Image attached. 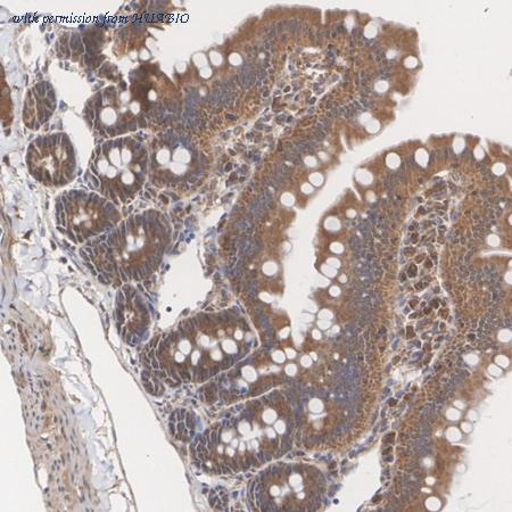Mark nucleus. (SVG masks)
<instances>
[{"instance_id": "obj_2", "label": "nucleus", "mask_w": 512, "mask_h": 512, "mask_svg": "<svg viewBox=\"0 0 512 512\" xmlns=\"http://www.w3.org/2000/svg\"><path fill=\"white\" fill-rule=\"evenodd\" d=\"M28 165L32 176L40 183L55 186L68 183L76 170L70 140L64 135L38 138L29 147Z\"/></svg>"}, {"instance_id": "obj_1", "label": "nucleus", "mask_w": 512, "mask_h": 512, "mask_svg": "<svg viewBox=\"0 0 512 512\" xmlns=\"http://www.w3.org/2000/svg\"><path fill=\"white\" fill-rule=\"evenodd\" d=\"M59 229L74 243L86 241L113 226L117 212L110 202L93 193L72 191L56 205Z\"/></svg>"}]
</instances>
